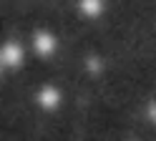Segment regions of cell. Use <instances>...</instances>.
Instances as JSON below:
<instances>
[{
  "label": "cell",
  "instance_id": "cell-1",
  "mask_svg": "<svg viewBox=\"0 0 156 141\" xmlns=\"http://www.w3.org/2000/svg\"><path fill=\"white\" fill-rule=\"evenodd\" d=\"M35 45H38V53H48L53 43H51V38H48V35L38 33V35H35Z\"/></svg>",
  "mask_w": 156,
  "mask_h": 141
},
{
  "label": "cell",
  "instance_id": "cell-2",
  "mask_svg": "<svg viewBox=\"0 0 156 141\" xmlns=\"http://www.w3.org/2000/svg\"><path fill=\"white\" fill-rule=\"evenodd\" d=\"M8 56H10V66H18L23 60V50L18 45H8Z\"/></svg>",
  "mask_w": 156,
  "mask_h": 141
}]
</instances>
